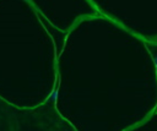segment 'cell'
I'll use <instances>...</instances> for the list:
<instances>
[{"instance_id": "obj_1", "label": "cell", "mask_w": 157, "mask_h": 131, "mask_svg": "<svg viewBox=\"0 0 157 131\" xmlns=\"http://www.w3.org/2000/svg\"><path fill=\"white\" fill-rule=\"evenodd\" d=\"M126 131H157V110H155L145 120H142L141 122L130 127Z\"/></svg>"}]
</instances>
